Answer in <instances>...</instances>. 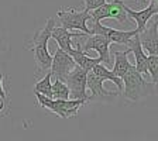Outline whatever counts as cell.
<instances>
[{
	"label": "cell",
	"mask_w": 158,
	"mask_h": 141,
	"mask_svg": "<svg viewBox=\"0 0 158 141\" xmlns=\"http://www.w3.org/2000/svg\"><path fill=\"white\" fill-rule=\"evenodd\" d=\"M105 79L89 71L86 75V89L90 90V96H88V102H99V100H107L110 97H114L117 93H110L103 88Z\"/></svg>",
	"instance_id": "11"
},
{
	"label": "cell",
	"mask_w": 158,
	"mask_h": 141,
	"mask_svg": "<svg viewBox=\"0 0 158 141\" xmlns=\"http://www.w3.org/2000/svg\"><path fill=\"white\" fill-rule=\"evenodd\" d=\"M52 75H51V72H47L45 76H44L43 79H40L38 82L34 85V92L37 93H41V95H44L45 97H49L52 99Z\"/></svg>",
	"instance_id": "18"
},
{
	"label": "cell",
	"mask_w": 158,
	"mask_h": 141,
	"mask_svg": "<svg viewBox=\"0 0 158 141\" xmlns=\"http://www.w3.org/2000/svg\"><path fill=\"white\" fill-rule=\"evenodd\" d=\"M107 0H83V3H85V9L86 10H95L98 7H100L102 4H105Z\"/></svg>",
	"instance_id": "21"
},
{
	"label": "cell",
	"mask_w": 158,
	"mask_h": 141,
	"mask_svg": "<svg viewBox=\"0 0 158 141\" xmlns=\"http://www.w3.org/2000/svg\"><path fill=\"white\" fill-rule=\"evenodd\" d=\"M0 99L3 102H7V95H6V90L3 88V73H0ZM3 110V107L0 106V112Z\"/></svg>",
	"instance_id": "22"
},
{
	"label": "cell",
	"mask_w": 158,
	"mask_h": 141,
	"mask_svg": "<svg viewBox=\"0 0 158 141\" xmlns=\"http://www.w3.org/2000/svg\"><path fill=\"white\" fill-rule=\"evenodd\" d=\"M150 26H145V28L141 33L138 34V39L141 44L144 52H148V55H158V19L155 16V19L152 21H148Z\"/></svg>",
	"instance_id": "10"
},
{
	"label": "cell",
	"mask_w": 158,
	"mask_h": 141,
	"mask_svg": "<svg viewBox=\"0 0 158 141\" xmlns=\"http://www.w3.org/2000/svg\"><path fill=\"white\" fill-rule=\"evenodd\" d=\"M85 34H81L79 31H71V30H66L64 27H54L52 33H51V38H54L58 43V48H61L62 51H65L66 54H69L73 48L72 44V38L73 37H83Z\"/></svg>",
	"instance_id": "14"
},
{
	"label": "cell",
	"mask_w": 158,
	"mask_h": 141,
	"mask_svg": "<svg viewBox=\"0 0 158 141\" xmlns=\"http://www.w3.org/2000/svg\"><path fill=\"white\" fill-rule=\"evenodd\" d=\"M86 72L85 69L79 68L78 65L72 69L65 79V85L69 89V97L82 99L88 102V93H86Z\"/></svg>",
	"instance_id": "6"
},
{
	"label": "cell",
	"mask_w": 158,
	"mask_h": 141,
	"mask_svg": "<svg viewBox=\"0 0 158 141\" xmlns=\"http://www.w3.org/2000/svg\"><path fill=\"white\" fill-rule=\"evenodd\" d=\"M128 54H130L128 49H126V51H113V55H114V65H113L112 72L114 73L116 76H118L120 79L134 66L133 64H130V61H128V58H127Z\"/></svg>",
	"instance_id": "16"
},
{
	"label": "cell",
	"mask_w": 158,
	"mask_h": 141,
	"mask_svg": "<svg viewBox=\"0 0 158 141\" xmlns=\"http://www.w3.org/2000/svg\"><path fill=\"white\" fill-rule=\"evenodd\" d=\"M147 71L151 76V82L157 85L158 83V56L148 55L147 56Z\"/></svg>",
	"instance_id": "20"
},
{
	"label": "cell",
	"mask_w": 158,
	"mask_h": 141,
	"mask_svg": "<svg viewBox=\"0 0 158 141\" xmlns=\"http://www.w3.org/2000/svg\"><path fill=\"white\" fill-rule=\"evenodd\" d=\"M126 45L128 47V52H133L135 59V71H137L140 75H148V71H147V54L144 52L141 44H140V39H138V34H135L134 37L128 39Z\"/></svg>",
	"instance_id": "13"
},
{
	"label": "cell",
	"mask_w": 158,
	"mask_h": 141,
	"mask_svg": "<svg viewBox=\"0 0 158 141\" xmlns=\"http://www.w3.org/2000/svg\"><path fill=\"white\" fill-rule=\"evenodd\" d=\"M92 72L96 73L98 76H100V78H103L105 81H112V82L118 88V90H123V81L118 78V76H116L109 68H106V66L103 65L102 62L93 66Z\"/></svg>",
	"instance_id": "17"
},
{
	"label": "cell",
	"mask_w": 158,
	"mask_h": 141,
	"mask_svg": "<svg viewBox=\"0 0 158 141\" xmlns=\"http://www.w3.org/2000/svg\"><path fill=\"white\" fill-rule=\"evenodd\" d=\"M52 99H59V100H68L69 97V89L65 85V82L55 79L52 82Z\"/></svg>",
	"instance_id": "19"
},
{
	"label": "cell",
	"mask_w": 158,
	"mask_h": 141,
	"mask_svg": "<svg viewBox=\"0 0 158 141\" xmlns=\"http://www.w3.org/2000/svg\"><path fill=\"white\" fill-rule=\"evenodd\" d=\"M34 95L37 96V102L41 107L48 109L52 113H55L56 116L62 118H69L78 114L79 107L83 106L85 103H88L86 100L82 99H68V100H59V99H49L45 97L41 93L34 92Z\"/></svg>",
	"instance_id": "3"
},
{
	"label": "cell",
	"mask_w": 158,
	"mask_h": 141,
	"mask_svg": "<svg viewBox=\"0 0 158 141\" xmlns=\"http://www.w3.org/2000/svg\"><path fill=\"white\" fill-rule=\"evenodd\" d=\"M54 27H55V19H48L45 27L43 30H40L38 33L34 34V38L30 43V49L34 52V59L37 64V73L40 72H48L51 68V62H52V55L48 51V39L51 38V33H52Z\"/></svg>",
	"instance_id": "1"
},
{
	"label": "cell",
	"mask_w": 158,
	"mask_h": 141,
	"mask_svg": "<svg viewBox=\"0 0 158 141\" xmlns=\"http://www.w3.org/2000/svg\"><path fill=\"white\" fill-rule=\"evenodd\" d=\"M76 66L75 61L72 59V56L66 54L65 51H62L61 48H58L55 51V54L52 55V62H51V68L49 72L58 81L65 82L66 76L72 72V69Z\"/></svg>",
	"instance_id": "7"
},
{
	"label": "cell",
	"mask_w": 158,
	"mask_h": 141,
	"mask_svg": "<svg viewBox=\"0 0 158 141\" xmlns=\"http://www.w3.org/2000/svg\"><path fill=\"white\" fill-rule=\"evenodd\" d=\"M90 14V21L92 23H100L102 20L106 19H114L120 24H124L127 19V13L124 10V2L122 0H112V2H106L100 7L89 11Z\"/></svg>",
	"instance_id": "5"
},
{
	"label": "cell",
	"mask_w": 158,
	"mask_h": 141,
	"mask_svg": "<svg viewBox=\"0 0 158 141\" xmlns=\"http://www.w3.org/2000/svg\"><path fill=\"white\" fill-rule=\"evenodd\" d=\"M89 30H90V34L103 35V37H106L110 43H114V44H126L131 37L138 34L137 30L122 31V30H116V28H112V27H106L100 23H92V27Z\"/></svg>",
	"instance_id": "8"
},
{
	"label": "cell",
	"mask_w": 158,
	"mask_h": 141,
	"mask_svg": "<svg viewBox=\"0 0 158 141\" xmlns=\"http://www.w3.org/2000/svg\"><path fill=\"white\" fill-rule=\"evenodd\" d=\"M58 19L61 21V27L66 30H75L85 35H90V30L88 27V21L90 20L89 10H75V9H61L58 11Z\"/></svg>",
	"instance_id": "4"
},
{
	"label": "cell",
	"mask_w": 158,
	"mask_h": 141,
	"mask_svg": "<svg viewBox=\"0 0 158 141\" xmlns=\"http://www.w3.org/2000/svg\"><path fill=\"white\" fill-rule=\"evenodd\" d=\"M122 2H124V0H122ZM148 2H150V0H137L138 6H147Z\"/></svg>",
	"instance_id": "23"
},
{
	"label": "cell",
	"mask_w": 158,
	"mask_h": 141,
	"mask_svg": "<svg viewBox=\"0 0 158 141\" xmlns=\"http://www.w3.org/2000/svg\"><path fill=\"white\" fill-rule=\"evenodd\" d=\"M110 41L106 37L99 35V34H90L86 39V43L82 44V51H89V49H95L96 52L99 54V59L100 62L105 64H110Z\"/></svg>",
	"instance_id": "12"
},
{
	"label": "cell",
	"mask_w": 158,
	"mask_h": 141,
	"mask_svg": "<svg viewBox=\"0 0 158 141\" xmlns=\"http://www.w3.org/2000/svg\"><path fill=\"white\" fill-rule=\"evenodd\" d=\"M69 55L72 56V59L75 61L76 65H78L79 68L85 69L86 72L92 71L93 66L100 64V59L99 58H92V56H89L85 51H82L81 44H78V48H72V51L69 52Z\"/></svg>",
	"instance_id": "15"
},
{
	"label": "cell",
	"mask_w": 158,
	"mask_h": 141,
	"mask_svg": "<svg viewBox=\"0 0 158 141\" xmlns=\"http://www.w3.org/2000/svg\"><path fill=\"white\" fill-rule=\"evenodd\" d=\"M123 81V96L131 102H138L140 99L145 96L154 95L155 83L148 82L147 79L143 78V75L135 71V66H133L127 73L122 78Z\"/></svg>",
	"instance_id": "2"
},
{
	"label": "cell",
	"mask_w": 158,
	"mask_h": 141,
	"mask_svg": "<svg viewBox=\"0 0 158 141\" xmlns=\"http://www.w3.org/2000/svg\"><path fill=\"white\" fill-rule=\"evenodd\" d=\"M124 10H126V13H127V16L137 23V28L135 30L140 34L145 28L148 21L151 20V17L158 14V4H157V0H150V3L143 10H133L128 6H126V4H124Z\"/></svg>",
	"instance_id": "9"
}]
</instances>
